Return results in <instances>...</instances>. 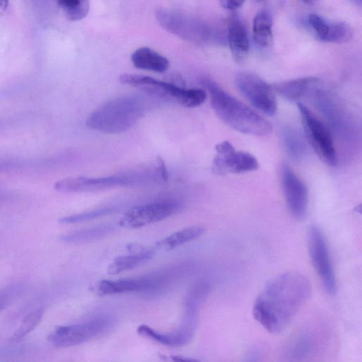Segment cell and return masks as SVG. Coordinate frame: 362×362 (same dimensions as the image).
Masks as SVG:
<instances>
[{
    "label": "cell",
    "mask_w": 362,
    "mask_h": 362,
    "mask_svg": "<svg viewBox=\"0 0 362 362\" xmlns=\"http://www.w3.org/2000/svg\"><path fill=\"white\" fill-rule=\"evenodd\" d=\"M309 280L302 273H281L265 284L253 306V316L272 334L284 332L311 295Z\"/></svg>",
    "instance_id": "1"
},
{
    "label": "cell",
    "mask_w": 362,
    "mask_h": 362,
    "mask_svg": "<svg viewBox=\"0 0 362 362\" xmlns=\"http://www.w3.org/2000/svg\"><path fill=\"white\" fill-rule=\"evenodd\" d=\"M201 84L210 93L214 113L228 126L253 136L271 134L273 126L267 119L234 98L219 84L207 78H202Z\"/></svg>",
    "instance_id": "2"
},
{
    "label": "cell",
    "mask_w": 362,
    "mask_h": 362,
    "mask_svg": "<svg viewBox=\"0 0 362 362\" xmlns=\"http://www.w3.org/2000/svg\"><path fill=\"white\" fill-rule=\"evenodd\" d=\"M168 173L164 161L158 157L152 163L126 172L99 178H67L55 183L56 190L65 193L90 192L166 181Z\"/></svg>",
    "instance_id": "3"
},
{
    "label": "cell",
    "mask_w": 362,
    "mask_h": 362,
    "mask_svg": "<svg viewBox=\"0 0 362 362\" xmlns=\"http://www.w3.org/2000/svg\"><path fill=\"white\" fill-rule=\"evenodd\" d=\"M146 108V102L139 96H122L95 110L87 118L86 126L104 134L123 133L135 126Z\"/></svg>",
    "instance_id": "4"
},
{
    "label": "cell",
    "mask_w": 362,
    "mask_h": 362,
    "mask_svg": "<svg viewBox=\"0 0 362 362\" xmlns=\"http://www.w3.org/2000/svg\"><path fill=\"white\" fill-rule=\"evenodd\" d=\"M120 83L135 87L155 98L176 103L188 108L201 106L207 99V93L201 89H185L148 76L125 74L119 78Z\"/></svg>",
    "instance_id": "5"
},
{
    "label": "cell",
    "mask_w": 362,
    "mask_h": 362,
    "mask_svg": "<svg viewBox=\"0 0 362 362\" xmlns=\"http://www.w3.org/2000/svg\"><path fill=\"white\" fill-rule=\"evenodd\" d=\"M155 14L161 27L166 31L188 42L203 44L210 41H224L222 34L213 30L207 23L185 13L159 8Z\"/></svg>",
    "instance_id": "6"
},
{
    "label": "cell",
    "mask_w": 362,
    "mask_h": 362,
    "mask_svg": "<svg viewBox=\"0 0 362 362\" xmlns=\"http://www.w3.org/2000/svg\"><path fill=\"white\" fill-rule=\"evenodd\" d=\"M297 106L304 132L310 147L326 164L335 166L337 153L329 130L306 106L298 103Z\"/></svg>",
    "instance_id": "7"
},
{
    "label": "cell",
    "mask_w": 362,
    "mask_h": 362,
    "mask_svg": "<svg viewBox=\"0 0 362 362\" xmlns=\"http://www.w3.org/2000/svg\"><path fill=\"white\" fill-rule=\"evenodd\" d=\"M307 241L313 268L319 275L326 293L335 295L337 291V280L327 241L321 229L316 225L310 226L308 231Z\"/></svg>",
    "instance_id": "8"
},
{
    "label": "cell",
    "mask_w": 362,
    "mask_h": 362,
    "mask_svg": "<svg viewBox=\"0 0 362 362\" xmlns=\"http://www.w3.org/2000/svg\"><path fill=\"white\" fill-rule=\"evenodd\" d=\"M111 324L109 318L100 317L85 323L60 326L50 334L48 341L58 348L79 346L106 332Z\"/></svg>",
    "instance_id": "9"
},
{
    "label": "cell",
    "mask_w": 362,
    "mask_h": 362,
    "mask_svg": "<svg viewBox=\"0 0 362 362\" xmlns=\"http://www.w3.org/2000/svg\"><path fill=\"white\" fill-rule=\"evenodd\" d=\"M241 94L256 109L264 114L273 115L277 112V102L273 87L259 76L241 71L235 78Z\"/></svg>",
    "instance_id": "10"
},
{
    "label": "cell",
    "mask_w": 362,
    "mask_h": 362,
    "mask_svg": "<svg viewBox=\"0 0 362 362\" xmlns=\"http://www.w3.org/2000/svg\"><path fill=\"white\" fill-rule=\"evenodd\" d=\"M216 155L212 161V171L217 176L239 174L254 172L259 163L251 154L237 151L228 141L217 144Z\"/></svg>",
    "instance_id": "11"
},
{
    "label": "cell",
    "mask_w": 362,
    "mask_h": 362,
    "mask_svg": "<svg viewBox=\"0 0 362 362\" xmlns=\"http://www.w3.org/2000/svg\"><path fill=\"white\" fill-rule=\"evenodd\" d=\"M182 205L175 201H162L137 206L128 210L119 221L126 229H137L163 220L179 212Z\"/></svg>",
    "instance_id": "12"
},
{
    "label": "cell",
    "mask_w": 362,
    "mask_h": 362,
    "mask_svg": "<svg viewBox=\"0 0 362 362\" xmlns=\"http://www.w3.org/2000/svg\"><path fill=\"white\" fill-rule=\"evenodd\" d=\"M281 181L289 212L297 220L304 219L308 205L307 187L292 168L286 164L281 168Z\"/></svg>",
    "instance_id": "13"
},
{
    "label": "cell",
    "mask_w": 362,
    "mask_h": 362,
    "mask_svg": "<svg viewBox=\"0 0 362 362\" xmlns=\"http://www.w3.org/2000/svg\"><path fill=\"white\" fill-rule=\"evenodd\" d=\"M308 23L317 38L324 42L343 44L354 36V30L344 21H330L313 13L308 16Z\"/></svg>",
    "instance_id": "14"
},
{
    "label": "cell",
    "mask_w": 362,
    "mask_h": 362,
    "mask_svg": "<svg viewBox=\"0 0 362 362\" xmlns=\"http://www.w3.org/2000/svg\"><path fill=\"white\" fill-rule=\"evenodd\" d=\"M163 282V278H144L139 279L103 280L98 286L101 295H112L128 293L150 291L158 288Z\"/></svg>",
    "instance_id": "15"
},
{
    "label": "cell",
    "mask_w": 362,
    "mask_h": 362,
    "mask_svg": "<svg viewBox=\"0 0 362 362\" xmlns=\"http://www.w3.org/2000/svg\"><path fill=\"white\" fill-rule=\"evenodd\" d=\"M196 327L185 324L182 328L172 332L162 333L146 325L137 328V332L147 339L168 347H181L190 343L194 337Z\"/></svg>",
    "instance_id": "16"
},
{
    "label": "cell",
    "mask_w": 362,
    "mask_h": 362,
    "mask_svg": "<svg viewBox=\"0 0 362 362\" xmlns=\"http://www.w3.org/2000/svg\"><path fill=\"white\" fill-rule=\"evenodd\" d=\"M227 38L235 60L243 61L249 54L250 43L245 24L236 15L229 21Z\"/></svg>",
    "instance_id": "17"
},
{
    "label": "cell",
    "mask_w": 362,
    "mask_h": 362,
    "mask_svg": "<svg viewBox=\"0 0 362 362\" xmlns=\"http://www.w3.org/2000/svg\"><path fill=\"white\" fill-rule=\"evenodd\" d=\"M315 78H302L273 85L274 91L289 102H298L318 84Z\"/></svg>",
    "instance_id": "18"
},
{
    "label": "cell",
    "mask_w": 362,
    "mask_h": 362,
    "mask_svg": "<svg viewBox=\"0 0 362 362\" xmlns=\"http://www.w3.org/2000/svg\"><path fill=\"white\" fill-rule=\"evenodd\" d=\"M133 65L139 69L163 73L170 68V63L148 47H142L131 56Z\"/></svg>",
    "instance_id": "19"
},
{
    "label": "cell",
    "mask_w": 362,
    "mask_h": 362,
    "mask_svg": "<svg viewBox=\"0 0 362 362\" xmlns=\"http://www.w3.org/2000/svg\"><path fill=\"white\" fill-rule=\"evenodd\" d=\"M154 256L152 249H139L138 253L129 256H119L109 265L108 273L115 275L120 273L132 270L144 262L151 260Z\"/></svg>",
    "instance_id": "20"
},
{
    "label": "cell",
    "mask_w": 362,
    "mask_h": 362,
    "mask_svg": "<svg viewBox=\"0 0 362 362\" xmlns=\"http://www.w3.org/2000/svg\"><path fill=\"white\" fill-rule=\"evenodd\" d=\"M253 35L255 42L261 47L270 46L273 41V20L267 10L260 11L254 17Z\"/></svg>",
    "instance_id": "21"
},
{
    "label": "cell",
    "mask_w": 362,
    "mask_h": 362,
    "mask_svg": "<svg viewBox=\"0 0 362 362\" xmlns=\"http://www.w3.org/2000/svg\"><path fill=\"white\" fill-rule=\"evenodd\" d=\"M205 232L203 227L195 226L183 229L166 237L157 244L158 248L166 251L173 250L202 236Z\"/></svg>",
    "instance_id": "22"
},
{
    "label": "cell",
    "mask_w": 362,
    "mask_h": 362,
    "mask_svg": "<svg viewBox=\"0 0 362 362\" xmlns=\"http://www.w3.org/2000/svg\"><path fill=\"white\" fill-rule=\"evenodd\" d=\"M284 146L289 155L295 161H302L306 155V146L303 137L292 128H286L283 133Z\"/></svg>",
    "instance_id": "23"
},
{
    "label": "cell",
    "mask_w": 362,
    "mask_h": 362,
    "mask_svg": "<svg viewBox=\"0 0 362 362\" xmlns=\"http://www.w3.org/2000/svg\"><path fill=\"white\" fill-rule=\"evenodd\" d=\"M111 231L112 227L102 226L68 234L63 236L60 239L67 244L89 243L106 236Z\"/></svg>",
    "instance_id": "24"
},
{
    "label": "cell",
    "mask_w": 362,
    "mask_h": 362,
    "mask_svg": "<svg viewBox=\"0 0 362 362\" xmlns=\"http://www.w3.org/2000/svg\"><path fill=\"white\" fill-rule=\"evenodd\" d=\"M316 341L315 335L312 333L304 332L292 343L291 349L287 351L288 356L295 360H301L302 358L310 355L315 352Z\"/></svg>",
    "instance_id": "25"
},
{
    "label": "cell",
    "mask_w": 362,
    "mask_h": 362,
    "mask_svg": "<svg viewBox=\"0 0 362 362\" xmlns=\"http://www.w3.org/2000/svg\"><path fill=\"white\" fill-rule=\"evenodd\" d=\"M57 3L71 21L83 19L89 11V0H57Z\"/></svg>",
    "instance_id": "26"
},
{
    "label": "cell",
    "mask_w": 362,
    "mask_h": 362,
    "mask_svg": "<svg viewBox=\"0 0 362 362\" xmlns=\"http://www.w3.org/2000/svg\"><path fill=\"white\" fill-rule=\"evenodd\" d=\"M44 315L43 308H38L32 311L23 319L18 330L11 337L12 343H18L31 333L40 324Z\"/></svg>",
    "instance_id": "27"
},
{
    "label": "cell",
    "mask_w": 362,
    "mask_h": 362,
    "mask_svg": "<svg viewBox=\"0 0 362 362\" xmlns=\"http://www.w3.org/2000/svg\"><path fill=\"white\" fill-rule=\"evenodd\" d=\"M210 291V285L207 282H201L193 286L187 296L186 309L199 310L200 306L206 299Z\"/></svg>",
    "instance_id": "28"
},
{
    "label": "cell",
    "mask_w": 362,
    "mask_h": 362,
    "mask_svg": "<svg viewBox=\"0 0 362 362\" xmlns=\"http://www.w3.org/2000/svg\"><path fill=\"white\" fill-rule=\"evenodd\" d=\"M115 210L113 207H106L87 212L62 217L59 223L63 225L79 224L100 218V217L111 214Z\"/></svg>",
    "instance_id": "29"
},
{
    "label": "cell",
    "mask_w": 362,
    "mask_h": 362,
    "mask_svg": "<svg viewBox=\"0 0 362 362\" xmlns=\"http://www.w3.org/2000/svg\"><path fill=\"white\" fill-rule=\"evenodd\" d=\"M21 289V287L19 285H11L0 289V312L6 308L12 301L16 298L20 293Z\"/></svg>",
    "instance_id": "30"
},
{
    "label": "cell",
    "mask_w": 362,
    "mask_h": 362,
    "mask_svg": "<svg viewBox=\"0 0 362 362\" xmlns=\"http://www.w3.org/2000/svg\"><path fill=\"white\" fill-rule=\"evenodd\" d=\"M246 0H220L222 6L227 10H236L243 5Z\"/></svg>",
    "instance_id": "31"
},
{
    "label": "cell",
    "mask_w": 362,
    "mask_h": 362,
    "mask_svg": "<svg viewBox=\"0 0 362 362\" xmlns=\"http://www.w3.org/2000/svg\"><path fill=\"white\" fill-rule=\"evenodd\" d=\"M9 6V0H0V10L6 11Z\"/></svg>",
    "instance_id": "32"
},
{
    "label": "cell",
    "mask_w": 362,
    "mask_h": 362,
    "mask_svg": "<svg viewBox=\"0 0 362 362\" xmlns=\"http://www.w3.org/2000/svg\"><path fill=\"white\" fill-rule=\"evenodd\" d=\"M172 359L175 361H196L195 359H185L182 358L181 357H172Z\"/></svg>",
    "instance_id": "33"
},
{
    "label": "cell",
    "mask_w": 362,
    "mask_h": 362,
    "mask_svg": "<svg viewBox=\"0 0 362 362\" xmlns=\"http://www.w3.org/2000/svg\"><path fill=\"white\" fill-rule=\"evenodd\" d=\"M351 3L354 5L361 7V0H350Z\"/></svg>",
    "instance_id": "34"
},
{
    "label": "cell",
    "mask_w": 362,
    "mask_h": 362,
    "mask_svg": "<svg viewBox=\"0 0 362 362\" xmlns=\"http://www.w3.org/2000/svg\"><path fill=\"white\" fill-rule=\"evenodd\" d=\"M303 1L308 4H313L318 1V0H303Z\"/></svg>",
    "instance_id": "35"
},
{
    "label": "cell",
    "mask_w": 362,
    "mask_h": 362,
    "mask_svg": "<svg viewBox=\"0 0 362 362\" xmlns=\"http://www.w3.org/2000/svg\"><path fill=\"white\" fill-rule=\"evenodd\" d=\"M258 1L263 2V1H265V0H258Z\"/></svg>",
    "instance_id": "36"
}]
</instances>
